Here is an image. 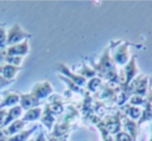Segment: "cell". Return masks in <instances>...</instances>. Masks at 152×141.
<instances>
[{
	"mask_svg": "<svg viewBox=\"0 0 152 141\" xmlns=\"http://www.w3.org/2000/svg\"><path fill=\"white\" fill-rule=\"evenodd\" d=\"M137 73V67L135 65V57L133 56L126 64L124 65V77L122 78V84L124 88H127L129 86V83L135 78V75Z\"/></svg>",
	"mask_w": 152,
	"mask_h": 141,
	"instance_id": "obj_4",
	"label": "cell"
},
{
	"mask_svg": "<svg viewBox=\"0 0 152 141\" xmlns=\"http://www.w3.org/2000/svg\"><path fill=\"white\" fill-rule=\"evenodd\" d=\"M19 69L20 67H16V65H12L9 63H1L0 64V77L9 82H12Z\"/></svg>",
	"mask_w": 152,
	"mask_h": 141,
	"instance_id": "obj_8",
	"label": "cell"
},
{
	"mask_svg": "<svg viewBox=\"0 0 152 141\" xmlns=\"http://www.w3.org/2000/svg\"><path fill=\"white\" fill-rule=\"evenodd\" d=\"M34 128L30 129V130H23L20 133H18V134L14 135V136L9 137L7 141H27L28 137L34 133Z\"/></svg>",
	"mask_w": 152,
	"mask_h": 141,
	"instance_id": "obj_17",
	"label": "cell"
},
{
	"mask_svg": "<svg viewBox=\"0 0 152 141\" xmlns=\"http://www.w3.org/2000/svg\"><path fill=\"white\" fill-rule=\"evenodd\" d=\"M20 103V95L16 93L9 91L4 95L2 102L0 103V109H5L7 107H14Z\"/></svg>",
	"mask_w": 152,
	"mask_h": 141,
	"instance_id": "obj_10",
	"label": "cell"
},
{
	"mask_svg": "<svg viewBox=\"0 0 152 141\" xmlns=\"http://www.w3.org/2000/svg\"><path fill=\"white\" fill-rule=\"evenodd\" d=\"M39 105V100L34 98L31 93H26V95H20V106L22 109L29 110L37 107Z\"/></svg>",
	"mask_w": 152,
	"mask_h": 141,
	"instance_id": "obj_11",
	"label": "cell"
},
{
	"mask_svg": "<svg viewBox=\"0 0 152 141\" xmlns=\"http://www.w3.org/2000/svg\"><path fill=\"white\" fill-rule=\"evenodd\" d=\"M101 85V80L99 78H93L89 81L88 83V87H89L90 90H97V88H99V86Z\"/></svg>",
	"mask_w": 152,
	"mask_h": 141,
	"instance_id": "obj_20",
	"label": "cell"
},
{
	"mask_svg": "<svg viewBox=\"0 0 152 141\" xmlns=\"http://www.w3.org/2000/svg\"><path fill=\"white\" fill-rule=\"evenodd\" d=\"M116 141H132V139H131V137L129 136L127 133L120 132V133H118V134H117Z\"/></svg>",
	"mask_w": 152,
	"mask_h": 141,
	"instance_id": "obj_22",
	"label": "cell"
},
{
	"mask_svg": "<svg viewBox=\"0 0 152 141\" xmlns=\"http://www.w3.org/2000/svg\"><path fill=\"white\" fill-rule=\"evenodd\" d=\"M114 67H115V61L110 53V47H107L105 49V51L103 52V54H102L99 62L94 65V69H95V72L97 71L101 76L105 77L110 73L115 72Z\"/></svg>",
	"mask_w": 152,
	"mask_h": 141,
	"instance_id": "obj_2",
	"label": "cell"
},
{
	"mask_svg": "<svg viewBox=\"0 0 152 141\" xmlns=\"http://www.w3.org/2000/svg\"><path fill=\"white\" fill-rule=\"evenodd\" d=\"M31 34L27 33L21 28L19 24H14L7 33V46H14L28 40Z\"/></svg>",
	"mask_w": 152,
	"mask_h": 141,
	"instance_id": "obj_3",
	"label": "cell"
},
{
	"mask_svg": "<svg viewBox=\"0 0 152 141\" xmlns=\"http://www.w3.org/2000/svg\"><path fill=\"white\" fill-rule=\"evenodd\" d=\"M7 115V109H0V129H2L4 120Z\"/></svg>",
	"mask_w": 152,
	"mask_h": 141,
	"instance_id": "obj_23",
	"label": "cell"
},
{
	"mask_svg": "<svg viewBox=\"0 0 152 141\" xmlns=\"http://www.w3.org/2000/svg\"><path fill=\"white\" fill-rule=\"evenodd\" d=\"M41 114H42V110H41V108L40 107H34V108H32V109L27 110V112H26V114L23 116L22 120H23L24 122L27 121V120L28 121L36 120L40 117Z\"/></svg>",
	"mask_w": 152,
	"mask_h": 141,
	"instance_id": "obj_16",
	"label": "cell"
},
{
	"mask_svg": "<svg viewBox=\"0 0 152 141\" xmlns=\"http://www.w3.org/2000/svg\"><path fill=\"white\" fill-rule=\"evenodd\" d=\"M51 93H52V86H51L48 81L40 82V83H38V84H36L31 91V95H34V98H37L38 100L47 98L48 95H50Z\"/></svg>",
	"mask_w": 152,
	"mask_h": 141,
	"instance_id": "obj_6",
	"label": "cell"
},
{
	"mask_svg": "<svg viewBox=\"0 0 152 141\" xmlns=\"http://www.w3.org/2000/svg\"><path fill=\"white\" fill-rule=\"evenodd\" d=\"M124 121V130H125V133L129 135L131 137L133 141L135 140V137H137V124H135L134 120H131L130 118L128 117H125L123 119Z\"/></svg>",
	"mask_w": 152,
	"mask_h": 141,
	"instance_id": "obj_13",
	"label": "cell"
},
{
	"mask_svg": "<svg viewBox=\"0 0 152 141\" xmlns=\"http://www.w3.org/2000/svg\"><path fill=\"white\" fill-rule=\"evenodd\" d=\"M125 113H126L127 117L135 121V119H140V117H141L142 110L139 106H133V105H130V104H127Z\"/></svg>",
	"mask_w": 152,
	"mask_h": 141,
	"instance_id": "obj_15",
	"label": "cell"
},
{
	"mask_svg": "<svg viewBox=\"0 0 152 141\" xmlns=\"http://www.w3.org/2000/svg\"><path fill=\"white\" fill-rule=\"evenodd\" d=\"M21 114H22L21 106H14V107H12L11 109L7 111V118H5V120H4V124H3L2 129H4L5 127L7 126V124H12L13 121L17 120Z\"/></svg>",
	"mask_w": 152,
	"mask_h": 141,
	"instance_id": "obj_12",
	"label": "cell"
},
{
	"mask_svg": "<svg viewBox=\"0 0 152 141\" xmlns=\"http://www.w3.org/2000/svg\"><path fill=\"white\" fill-rule=\"evenodd\" d=\"M29 51V46H28V40L20 43V44L10 46L7 48V56H20L23 57Z\"/></svg>",
	"mask_w": 152,
	"mask_h": 141,
	"instance_id": "obj_7",
	"label": "cell"
},
{
	"mask_svg": "<svg viewBox=\"0 0 152 141\" xmlns=\"http://www.w3.org/2000/svg\"><path fill=\"white\" fill-rule=\"evenodd\" d=\"M42 121L47 128L51 129V127H52V124H53V121H54V118H53V115L50 112V110H49L48 106H46V109L44 110V113H43V115H42Z\"/></svg>",
	"mask_w": 152,
	"mask_h": 141,
	"instance_id": "obj_19",
	"label": "cell"
},
{
	"mask_svg": "<svg viewBox=\"0 0 152 141\" xmlns=\"http://www.w3.org/2000/svg\"><path fill=\"white\" fill-rule=\"evenodd\" d=\"M0 141H7V138H0Z\"/></svg>",
	"mask_w": 152,
	"mask_h": 141,
	"instance_id": "obj_25",
	"label": "cell"
},
{
	"mask_svg": "<svg viewBox=\"0 0 152 141\" xmlns=\"http://www.w3.org/2000/svg\"><path fill=\"white\" fill-rule=\"evenodd\" d=\"M128 87L134 95L144 97L146 95V91H147L148 88V78L144 77L143 75H140L137 78L133 79L131 85H129Z\"/></svg>",
	"mask_w": 152,
	"mask_h": 141,
	"instance_id": "obj_5",
	"label": "cell"
},
{
	"mask_svg": "<svg viewBox=\"0 0 152 141\" xmlns=\"http://www.w3.org/2000/svg\"><path fill=\"white\" fill-rule=\"evenodd\" d=\"M148 141H152V124H151V131H150V135H149V140Z\"/></svg>",
	"mask_w": 152,
	"mask_h": 141,
	"instance_id": "obj_24",
	"label": "cell"
},
{
	"mask_svg": "<svg viewBox=\"0 0 152 141\" xmlns=\"http://www.w3.org/2000/svg\"><path fill=\"white\" fill-rule=\"evenodd\" d=\"M104 128L110 134H118L121 128V119L119 117V114L117 115L108 116L103 121Z\"/></svg>",
	"mask_w": 152,
	"mask_h": 141,
	"instance_id": "obj_9",
	"label": "cell"
},
{
	"mask_svg": "<svg viewBox=\"0 0 152 141\" xmlns=\"http://www.w3.org/2000/svg\"><path fill=\"white\" fill-rule=\"evenodd\" d=\"M152 119V107H151V104L149 102L146 103L145 106V109L142 111V115L139 119V122H137V126H141L143 122L147 121V120Z\"/></svg>",
	"mask_w": 152,
	"mask_h": 141,
	"instance_id": "obj_18",
	"label": "cell"
},
{
	"mask_svg": "<svg viewBox=\"0 0 152 141\" xmlns=\"http://www.w3.org/2000/svg\"><path fill=\"white\" fill-rule=\"evenodd\" d=\"M112 55L115 63L119 65H125L129 61V51L126 42H112Z\"/></svg>",
	"mask_w": 152,
	"mask_h": 141,
	"instance_id": "obj_1",
	"label": "cell"
},
{
	"mask_svg": "<svg viewBox=\"0 0 152 141\" xmlns=\"http://www.w3.org/2000/svg\"><path fill=\"white\" fill-rule=\"evenodd\" d=\"M59 67H61V72L66 73V74H67V76L70 78V80L73 81L76 85H78V86H83V85L86 84L87 80H86L85 77L78 76V75H74L73 73H70L69 69H68L67 67H65L64 64H61Z\"/></svg>",
	"mask_w": 152,
	"mask_h": 141,
	"instance_id": "obj_14",
	"label": "cell"
},
{
	"mask_svg": "<svg viewBox=\"0 0 152 141\" xmlns=\"http://www.w3.org/2000/svg\"><path fill=\"white\" fill-rule=\"evenodd\" d=\"M5 47H7V31L2 26H0V49H5Z\"/></svg>",
	"mask_w": 152,
	"mask_h": 141,
	"instance_id": "obj_21",
	"label": "cell"
}]
</instances>
